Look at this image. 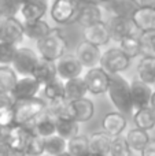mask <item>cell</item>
<instances>
[{
    "label": "cell",
    "mask_w": 155,
    "mask_h": 156,
    "mask_svg": "<svg viewBox=\"0 0 155 156\" xmlns=\"http://www.w3.org/2000/svg\"><path fill=\"white\" fill-rule=\"evenodd\" d=\"M48 108V104L40 97L14 100V125L16 126H32V123Z\"/></svg>",
    "instance_id": "cell-1"
},
{
    "label": "cell",
    "mask_w": 155,
    "mask_h": 156,
    "mask_svg": "<svg viewBox=\"0 0 155 156\" xmlns=\"http://www.w3.org/2000/svg\"><path fill=\"white\" fill-rule=\"evenodd\" d=\"M36 47H37V52L40 54V58L56 62L62 55L66 54L67 40L59 27H54V29L51 27V30L43 38L36 41Z\"/></svg>",
    "instance_id": "cell-2"
},
{
    "label": "cell",
    "mask_w": 155,
    "mask_h": 156,
    "mask_svg": "<svg viewBox=\"0 0 155 156\" xmlns=\"http://www.w3.org/2000/svg\"><path fill=\"white\" fill-rule=\"evenodd\" d=\"M106 93L109 94L110 101L120 112L129 114L133 111L131 99V83L120 74L110 76V83Z\"/></svg>",
    "instance_id": "cell-3"
},
{
    "label": "cell",
    "mask_w": 155,
    "mask_h": 156,
    "mask_svg": "<svg viewBox=\"0 0 155 156\" xmlns=\"http://www.w3.org/2000/svg\"><path fill=\"white\" fill-rule=\"evenodd\" d=\"M78 0H54L51 7V18L59 25H70L77 22L80 12Z\"/></svg>",
    "instance_id": "cell-4"
},
{
    "label": "cell",
    "mask_w": 155,
    "mask_h": 156,
    "mask_svg": "<svg viewBox=\"0 0 155 156\" xmlns=\"http://www.w3.org/2000/svg\"><path fill=\"white\" fill-rule=\"evenodd\" d=\"M99 65L106 73L113 76V74H121L122 71H125L131 65V59L120 48H110L102 54Z\"/></svg>",
    "instance_id": "cell-5"
},
{
    "label": "cell",
    "mask_w": 155,
    "mask_h": 156,
    "mask_svg": "<svg viewBox=\"0 0 155 156\" xmlns=\"http://www.w3.org/2000/svg\"><path fill=\"white\" fill-rule=\"evenodd\" d=\"M84 82L87 86V92L91 94H103L107 92L110 83V74L106 73L100 66L91 67L85 73Z\"/></svg>",
    "instance_id": "cell-6"
},
{
    "label": "cell",
    "mask_w": 155,
    "mask_h": 156,
    "mask_svg": "<svg viewBox=\"0 0 155 156\" xmlns=\"http://www.w3.org/2000/svg\"><path fill=\"white\" fill-rule=\"evenodd\" d=\"M30 133H32L30 126H16V125H14L5 132L4 140L7 141L13 156H23L25 145L27 143Z\"/></svg>",
    "instance_id": "cell-7"
},
{
    "label": "cell",
    "mask_w": 155,
    "mask_h": 156,
    "mask_svg": "<svg viewBox=\"0 0 155 156\" xmlns=\"http://www.w3.org/2000/svg\"><path fill=\"white\" fill-rule=\"evenodd\" d=\"M55 67H56L58 78L62 81H67L81 76L84 66L81 65V62L78 60V58L76 55L65 54L55 62Z\"/></svg>",
    "instance_id": "cell-8"
},
{
    "label": "cell",
    "mask_w": 155,
    "mask_h": 156,
    "mask_svg": "<svg viewBox=\"0 0 155 156\" xmlns=\"http://www.w3.org/2000/svg\"><path fill=\"white\" fill-rule=\"evenodd\" d=\"M23 37V23L15 16H5L0 23V41L18 45Z\"/></svg>",
    "instance_id": "cell-9"
},
{
    "label": "cell",
    "mask_w": 155,
    "mask_h": 156,
    "mask_svg": "<svg viewBox=\"0 0 155 156\" xmlns=\"http://www.w3.org/2000/svg\"><path fill=\"white\" fill-rule=\"evenodd\" d=\"M37 60H38V55L33 49L26 48V47H21V48L16 49V54L14 56V60L11 65H13V69L15 70L16 74L30 76Z\"/></svg>",
    "instance_id": "cell-10"
},
{
    "label": "cell",
    "mask_w": 155,
    "mask_h": 156,
    "mask_svg": "<svg viewBox=\"0 0 155 156\" xmlns=\"http://www.w3.org/2000/svg\"><path fill=\"white\" fill-rule=\"evenodd\" d=\"M107 25H109L111 40L117 41V43H120L122 38L129 37V36H136V33L139 32L132 18H125V16H113Z\"/></svg>",
    "instance_id": "cell-11"
},
{
    "label": "cell",
    "mask_w": 155,
    "mask_h": 156,
    "mask_svg": "<svg viewBox=\"0 0 155 156\" xmlns=\"http://www.w3.org/2000/svg\"><path fill=\"white\" fill-rule=\"evenodd\" d=\"M99 5L113 14V16L132 18L133 12L140 7V3L137 0H102Z\"/></svg>",
    "instance_id": "cell-12"
},
{
    "label": "cell",
    "mask_w": 155,
    "mask_h": 156,
    "mask_svg": "<svg viewBox=\"0 0 155 156\" xmlns=\"http://www.w3.org/2000/svg\"><path fill=\"white\" fill-rule=\"evenodd\" d=\"M41 83L32 76H22L18 78L15 86H14L11 96L14 100L19 99H29V97H36L37 93L41 90Z\"/></svg>",
    "instance_id": "cell-13"
},
{
    "label": "cell",
    "mask_w": 155,
    "mask_h": 156,
    "mask_svg": "<svg viewBox=\"0 0 155 156\" xmlns=\"http://www.w3.org/2000/svg\"><path fill=\"white\" fill-rule=\"evenodd\" d=\"M84 40L96 47H103L106 44H109L110 40H111L109 25L106 22L100 21L98 23L84 27Z\"/></svg>",
    "instance_id": "cell-14"
},
{
    "label": "cell",
    "mask_w": 155,
    "mask_h": 156,
    "mask_svg": "<svg viewBox=\"0 0 155 156\" xmlns=\"http://www.w3.org/2000/svg\"><path fill=\"white\" fill-rule=\"evenodd\" d=\"M132 21L140 33L155 32V8L140 5L132 15Z\"/></svg>",
    "instance_id": "cell-15"
},
{
    "label": "cell",
    "mask_w": 155,
    "mask_h": 156,
    "mask_svg": "<svg viewBox=\"0 0 155 156\" xmlns=\"http://www.w3.org/2000/svg\"><path fill=\"white\" fill-rule=\"evenodd\" d=\"M76 56L78 58V60L81 62V65L84 67H95V66L99 65V60H100L102 56L100 47H96L84 40L76 48Z\"/></svg>",
    "instance_id": "cell-16"
},
{
    "label": "cell",
    "mask_w": 155,
    "mask_h": 156,
    "mask_svg": "<svg viewBox=\"0 0 155 156\" xmlns=\"http://www.w3.org/2000/svg\"><path fill=\"white\" fill-rule=\"evenodd\" d=\"M32 130L41 138L56 134V116L47 108L37 119L32 123Z\"/></svg>",
    "instance_id": "cell-17"
},
{
    "label": "cell",
    "mask_w": 155,
    "mask_h": 156,
    "mask_svg": "<svg viewBox=\"0 0 155 156\" xmlns=\"http://www.w3.org/2000/svg\"><path fill=\"white\" fill-rule=\"evenodd\" d=\"M153 94V88L148 83L142 82L140 80L131 83V99L133 110L150 105V99Z\"/></svg>",
    "instance_id": "cell-18"
},
{
    "label": "cell",
    "mask_w": 155,
    "mask_h": 156,
    "mask_svg": "<svg viewBox=\"0 0 155 156\" xmlns=\"http://www.w3.org/2000/svg\"><path fill=\"white\" fill-rule=\"evenodd\" d=\"M44 94V100L47 101L48 107H55L62 103L67 101L65 99V88H63V81L59 78H55L54 81L43 85L41 88Z\"/></svg>",
    "instance_id": "cell-19"
},
{
    "label": "cell",
    "mask_w": 155,
    "mask_h": 156,
    "mask_svg": "<svg viewBox=\"0 0 155 156\" xmlns=\"http://www.w3.org/2000/svg\"><path fill=\"white\" fill-rule=\"evenodd\" d=\"M30 76L33 78H36V80L41 83V86L48 83V82H51V81H54L55 78H58L55 62L47 60V59H44V58L38 56V60H37V63H36V66H34V69H33Z\"/></svg>",
    "instance_id": "cell-20"
},
{
    "label": "cell",
    "mask_w": 155,
    "mask_h": 156,
    "mask_svg": "<svg viewBox=\"0 0 155 156\" xmlns=\"http://www.w3.org/2000/svg\"><path fill=\"white\" fill-rule=\"evenodd\" d=\"M126 118L124 116L122 112H109L103 118V132H106L111 137L121 136V133L126 129Z\"/></svg>",
    "instance_id": "cell-21"
},
{
    "label": "cell",
    "mask_w": 155,
    "mask_h": 156,
    "mask_svg": "<svg viewBox=\"0 0 155 156\" xmlns=\"http://www.w3.org/2000/svg\"><path fill=\"white\" fill-rule=\"evenodd\" d=\"M111 136L106 132H95L88 137L89 144V152L93 155L109 156L110 154V144H111Z\"/></svg>",
    "instance_id": "cell-22"
},
{
    "label": "cell",
    "mask_w": 155,
    "mask_h": 156,
    "mask_svg": "<svg viewBox=\"0 0 155 156\" xmlns=\"http://www.w3.org/2000/svg\"><path fill=\"white\" fill-rule=\"evenodd\" d=\"M19 12L23 21H37L41 19L47 12V2L41 0H25L21 5Z\"/></svg>",
    "instance_id": "cell-23"
},
{
    "label": "cell",
    "mask_w": 155,
    "mask_h": 156,
    "mask_svg": "<svg viewBox=\"0 0 155 156\" xmlns=\"http://www.w3.org/2000/svg\"><path fill=\"white\" fill-rule=\"evenodd\" d=\"M102 21V7L99 4H81L77 16V23L82 27L91 26Z\"/></svg>",
    "instance_id": "cell-24"
},
{
    "label": "cell",
    "mask_w": 155,
    "mask_h": 156,
    "mask_svg": "<svg viewBox=\"0 0 155 156\" xmlns=\"http://www.w3.org/2000/svg\"><path fill=\"white\" fill-rule=\"evenodd\" d=\"M137 77L142 82L155 83V55H144L137 65Z\"/></svg>",
    "instance_id": "cell-25"
},
{
    "label": "cell",
    "mask_w": 155,
    "mask_h": 156,
    "mask_svg": "<svg viewBox=\"0 0 155 156\" xmlns=\"http://www.w3.org/2000/svg\"><path fill=\"white\" fill-rule=\"evenodd\" d=\"M133 122L136 127L146 132H150L155 127V110L150 105L142 107L135 110L133 112Z\"/></svg>",
    "instance_id": "cell-26"
},
{
    "label": "cell",
    "mask_w": 155,
    "mask_h": 156,
    "mask_svg": "<svg viewBox=\"0 0 155 156\" xmlns=\"http://www.w3.org/2000/svg\"><path fill=\"white\" fill-rule=\"evenodd\" d=\"M63 88H65V99L67 101H73V100L85 97V94L88 93L85 82L81 77L63 81Z\"/></svg>",
    "instance_id": "cell-27"
},
{
    "label": "cell",
    "mask_w": 155,
    "mask_h": 156,
    "mask_svg": "<svg viewBox=\"0 0 155 156\" xmlns=\"http://www.w3.org/2000/svg\"><path fill=\"white\" fill-rule=\"evenodd\" d=\"M51 30L49 25L45 21H23V34L25 37L30 38V40L38 41L40 38H43L47 33Z\"/></svg>",
    "instance_id": "cell-28"
},
{
    "label": "cell",
    "mask_w": 155,
    "mask_h": 156,
    "mask_svg": "<svg viewBox=\"0 0 155 156\" xmlns=\"http://www.w3.org/2000/svg\"><path fill=\"white\" fill-rule=\"evenodd\" d=\"M80 132V125L78 122L73 121L66 116H58L56 118V134L65 138L66 141L73 138Z\"/></svg>",
    "instance_id": "cell-29"
},
{
    "label": "cell",
    "mask_w": 155,
    "mask_h": 156,
    "mask_svg": "<svg viewBox=\"0 0 155 156\" xmlns=\"http://www.w3.org/2000/svg\"><path fill=\"white\" fill-rule=\"evenodd\" d=\"M125 140L128 143L129 148L132 151H136V152H140L144 145L150 141V134L146 130H142L139 127H135V129H131L125 136Z\"/></svg>",
    "instance_id": "cell-30"
},
{
    "label": "cell",
    "mask_w": 155,
    "mask_h": 156,
    "mask_svg": "<svg viewBox=\"0 0 155 156\" xmlns=\"http://www.w3.org/2000/svg\"><path fill=\"white\" fill-rule=\"evenodd\" d=\"M118 48L129 58V59H133V58L139 56L140 54L144 52V48H143V44L140 41L139 36H129V37H125L120 41V47Z\"/></svg>",
    "instance_id": "cell-31"
},
{
    "label": "cell",
    "mask_w": 155,
    "mask_h": 156,
    "mask_svg": "<svg viewBox=\"0 0 155 156\" xmlns=\"http://www.w3.org/2000/svg\"><path fill=\"white\" fill-rule=\"evenodd\" d=\"M18 76L11 66H0V92L11 94L15 86Z\"/></svg>",
    "instance_id": "cell-32"
},
{
    "label": "cell",
    "mask_w": 155,
    "mask_h": 156,
    "mask_svg": "<svg viewBox=\"0 0 155 156\" xmlns=\"http://www.w3.org/2000/svg\"><path fill=\"white\" fill-rule=\"evenodd\" d=\"M67 151V141L58 134H52L44 138V154L48 156H56Z\"/></svg>",
    "instance_id": "cell-33"
},
{
    "label": "cell",
    "mask_w": 155,
    "mask_h": 156,
    "mask_svg": "<svg viewBox=\"0 0 155 156\" xmlns=\"http://www.w3.org/2000/svg\"><path fill=\"white\" fill-rule=\"evenodd\" d=\"M67 152L71 156H88L91 154L88 137L77 134L73 138L67 140Z\"/></svg>",
    "instance_id": "cell-34"
},
{
    "label": "cell",
    "mask_w": 155,
    "mask_h": 156,
    "mask_svg": "<svg viewBox=\"0 0 155 156\" xmlns=\"http://www.w3.org/2000/svg\"><path fill=\"white\" fill-rule=\"evenodd\" d=\"M44 154V138H41L40 136H37L32 130L27 143L25 145L23 156H38Z\"/></svg>",
    "instance_id": "cell-35"
},
{
    "label": "cell",
    "mask_w": 155,
    "mask_h": 156,
    "mask_svg": "<svg viewBox=\"0 0 155 156\" xmlns=\"http://www.w3.org/2000/svg\"><path fill=\"white\" fill-rule=\"evenodd\" d=\"M109 156H132V149L129 148L125 137L117 136L111 138Z\"/></svg>",
    "instance_id": "cell-36"
},
{
    "label": "cell",
    "mask_w": 155,
    "mask_h": 156,
    "mask_svg": "<svg viewBox=\"0 0 155 156\" xmlns=\"http://www.w3.org/2000/svg\"><path fill=\"white\" fill-rule=\"evenodd\" d=\"M16 49H18V45H15V44L0 41V65L10 66L16 54Z\"/></svg>",
    "instance_id": "cell-37"
},
{
    "label": "cell",
    "mask_w": 155,
    "mask_h": 156,
    "mask_svg": "<svg viewBox=\"0 0 155 156\" xmlns=\"http://www.w3.org/2000/svg\"><path fill=\"white\" fill-rule=\"evenodd\" d=\"M19 0H0V12L4 16H15L21 10Z\"/></svg>",
    "instance_id": "cell-38"
},
{
    "label": "cell",
    "mask_w": 155,
    "mask_h": 156,
    "mask_svg": "<svg viewBox=\"0 0 155 156\" xmlns=\"http://www.w3.org/2000/svg\"><path fill=\"white\" fill-rule=\"evenodd\" d=\"M14 126V110L13 107H5L0 110V129L7 132Z\"/></svg>",
    "instance_id": "cell-39"
},
{
    "label": "cell",
    "mask_w": 155,
    "mask_h": 156,
    "mask_svg": "<svg viewBox=\"0 0 155 156\" xmlns=\"http://www.w3.org/2000/svg\"><path fill=\"white\" fill-rule=\"evenodd\" d=\"M140 41L143 44L144 49H150L155 54V32H148V33H140L139 36Z\"/></svg>",
    "instance_id": "cell-40"
},
{
    "label": "cell",
    "mask_w": 155,
    "mask_h": 156,
    "mask_svg": "<svg viewBox=\"0 0 155 156\" xmlns=\"http://www.w3.org/2000/svg\"><path fill=\"white\" fill-rule=\"evenodd\" d=\"M140 154L142 156H155V138H150V141L144 145Z\"/></svg>",
    "instance_id": "cell-41"
},
{
    "label": "cell",
    "mask_w": 155,
    "mask_h": 156,
    "mask_svg": "<svg viewBox=\"0 0 155 156\" xmlns=\"http://www.w3.org/2000/svg\"><path fill=\"white\" fill-rule=\"evenodd\" d=\"M14 105V99L11 94L8 93H2L0 92V110L5 107H13Z\"/></svg>",
    "instance_id": "cell-42"
},
{
    "label": "cell",
    "mask_w": 155,
    "mask_h": 156,
    "mask_svg": "<svg viewBox=\"0 0 155 156\" xmlns=\"http://www.w3.org/2000/svg\"><path fill=\"white\" fill-rule=\"evenodd\" d=\"M0 156H13L11 149L5 140H0Z\"/></svg>",
    "instance_id": "cell-43"
},
{
    "label": "cell",
    "mask_w": 155,
    "mask_h": 156,
    "mask_svg": "<svg viewBox=\"0 0 155 156\" xmlns=\"http://www.w3.org/2000/svg\"><path fill=\"white\" fill-rule=\"evenodd\" d=\"M140 5H147V7L155 8V0H140Z\"/></svg>",
    "instance_id": "cell-44"
},
{
    "label": "cell",
    "mask_w": 155,
    "mask_h": 156,
    "mask_svg": "<svg viewBox=\"0 0 155 156\" xmlns=\"http://www.w3.org/2000/svg\"><path fill=\"white\" fill-rule=\"evenodd\" d=\"M80 4H100V0H78Z\"/></svg>",
    "instance_id": "cell-45"
},
{
    "label": "cell",
    "mask_w": 155,
    "mask_h": 156,
    "mask_svg": "<svg viewBox=\"0 0 155 156\" xmlns=\"http://www.w3.org/2000/svg\"><path fill=\"white\" fill-rule=\"evenodd\" d=\"M150 107L155 110V90H153V94H151V99H150Z\"/></svg>",
    "instance_id": "cell-46"
},
{
    "label": "cell",
    "mask_w": 155,
    "mask_h": 156,
    "mask_svg": "<svg viewBox=\"0 0 155 156\" xmlns=\"http://www.w3.org/2000/svg\"><path fill=\"white\" fill-rule=\"evenodd\" d=\"M4 136H5V132L0 129V140H4Z\"/></svg>",
    "instance_id": "cell-47"
},
{
    "label": "cell",
    "mask_w": 155,
    "mask_h": 156,
    "mask_svg": "<svg viewBox=\"0 0 155 156\" xmlns=\"http://www.w3.org/2000/svg\"><path fill=\"white\" fill-rule=\"evenodd\" d=\"M56 156H71V155L69 154L67 151H65V152H62V154H59V155H56Z\"/></svg>",
    "instance_id": "cell-48"
},
{
    "label": "cell",
    "mask_w": 155,
    "mask_h": 156,
    "mask_svg": "<svg viewBox=\"0 0 155 156\" xmlns=\"http://www.w3.org/2000/svg\"><path fill=\"white\" fill-rule=\"evenodd\" d=\"M5 18V16L4 15H3V14L2 12H0V23H2V22H3V19H4Z\"/></svg>",
    "instance_id": "cell-49"
},
{
    "label": "cell",
    "mask_w": 155,
    "mask_h": 156,
    "mask_svg": "<svg viewBox=\"0 0 155 156\" xmlns=\"http://www.w3.org/2000/svg\"><path fill=\"white\" fill-rule=\"evenodd\" d=\"M88 156H102V155H93V154H89Z\"/></svg>",
    "instance_id": "cell-50"
},
{
    "label": "cell",
    "mask_w": 155,
    "mask_h": 156,
    "mask_svg": "<svg viewBox=\"0 0 155 156\" xmlns=\"http://www.w3.org/2000/svg\"><path fill=\"white\" fill-rule=\"evenodd\" d=\"M38 156H48V155H47V154H43V155H38Z\"/></svg>",
    "instance_id": "cell-51"
},
{
    "label": "cell",
    "mask_w": 155,
    "mask_h": 156,
    "mask_svg": "<svg viewBox=\"0 0 155 156\" xmlns=\"http://www.w3.org/2000/svg\"><path fill=\"white\" fill-rule=\"evenodd\" d=\"M19 2H21V3H23V2H25V0H19Z\"/></svg>",
    "instance_id": "cell-52"
},
{
    "label": "cell",
    "mask_w": 155,
    "mask_h": 156,
    "mask_svg": "<svg viewBox=\"0 0 155 156\" xmlns=\"http://www.w3.org/2000/svg\"><path fill=\"white\" fill-rule=\"evenodd\" d=\"M41 2H48V0H41Z\"/></svg>",
    "instance_id": "cell-53"
},
{
    "label": "cell",
    "mask_w": 155,
    "mask_h": 156,
    "mask_svg": "<svg viewBox=\"0 0 155 156\" xmlns=\"http://www.w3.org/2000/svg\"><path fill=\"white\" fill-rule=\"evenodd\" d=\"M100 2H102V0H100Z\"/></svg>",
    "instance_id": "cell-54"
}]
</instances>
